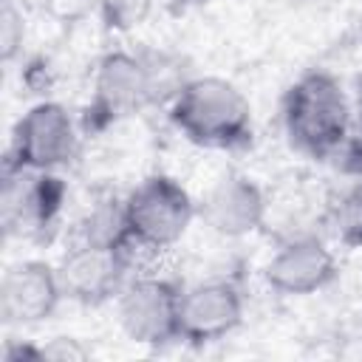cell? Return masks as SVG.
<instances>
[{
	"label": "cell",
	"instance_id": "obj_1",
	"mask_svg": "<svg viewBox=\"0 0 362 362\" xmlns=\"http://www.w3.org/2000/svg\"><path fill=\"white\" fill-rule=\"evenodd\" d=\"M173 127L198 147L238 150L252 141V105L221 76L187 79L170 99Z\"/></svg>",
	"mask_w": 362,
	"mask_h": 362
},
{
	"label": "cell",
	"instance_id": "obj_2",
	"mask_svg": "<svg viewBox=\"0 0 362 362\" xmlns=\"http://www.w3.org/2000/svg\"><path fill=\"white\" fill-rule=\"evenodd\" d=\"M283 127L300 153L328 158L351 133V105L337 76L328 71L303 74L283 99Z\"/></svg>",
	"mask_w": 362,
	"mask_h": 362
},
{
	"label": "cell",
	"instance_id": "obj_3",
	"mask_svg": "<svg viewBox=\"0 0 362 362\" xmlns=\"http://www.w3.org/2000/svg\"><path fill=\"white\" fill-rule=\"evenodd\" d=\"M195 215V201L175 178L150 175L122 201V235L161 255L184 238Z\"/></svg>",
	"mask_w": 362,
	"mask_h": 362
},
{
	"label": "cell",
	"instance_id": "obj_4",
	"mask_svg": "<svg viewBox=\"0 0 362 362\" xmlns=\"http://www.w3.org/2000/svg\"><path fill=\"white\" fill-rule=\"evenodd\" d=\"M150 102H156V88L147 59L130 51H110L96 65L93 93L82 127L88 133H99L139 113Z\"/></svg>",
	"mask_w": 362,
	"mask_h": 362
},
{
	"label": "cell",
	"instance_id": "obj_5",
	"mask_svg": "<svg viewBox=\"0 0 362 362\" xmlns=\"http://www.w3.org/2000/svg\"><path fill=\"white\" fill-rule=\"evenodd\" d=\"M76 150L79 133L65 105L37 102L17 119L6 164L20 170L57 173L59 167L74 161Z\"/></svg>",
	"mask_w": 362,
	"mask_h": 362
},
{
	"label": "cell",
	"instance_id": "obj_6",
	"mask_svg": "<svg viewBox=\"0 0 362 362\" xmlns=\"http://www.w3.org/2000/svg\"><path fill=\"white\" fill-rule=\"evenodd\" d=\"M178 283L158 274H136L116 297L119 325L139 345H167L178 339Z\"/></svg>",
	"mask_w": 362,
	"mask_h": 362
},
{
	"label": "cell",
	"instance_id": "obj_7",
	"mask_svg": "<svg viewBox=\"0 0 362 362\" xmlns=\"http://www.w3.org/2000/svg\"><path fill=\"white\" fill-rule=\"evenodd\" d=\"M65 201V184L57 173L3 167V192H0V218L8 235L31 238L45 232Z\"/></svg>",
	"mask_w": 362,
	"mask_h": 362
},
{
	"label": "cell",
	"instance_id": "obj_8",
	"mask_svg": "<svg viewBox=\"0 0 362 362\" xmlns=\"http://www.w3.org/2000/svg\"><path fill=\"white\" fill-rule=\"evenodd\" d=\"M57 274L65 297L82 305H102L119 297V291L130 280V272L119 255L116 240L93 238H82L79 243H74L62 255Z\"/></svg>",
	"mask_w": 362,
	"mask_h": 362
},
{
	"label": "cell",
	"instance_id": "obj_9",
	"mask_svg": "<svg viewBox=\"0 0 362 362\" xmlns=\"http://www.w3.org/2000/svg\"><path fill=\"white\" fill-rule=\"evenodd\" d=\"M243 320V294L232 280H204L181 288L178 339L209 345L232 334Z\"/></svg>",
	"mask_w": 362,
	"mask_h": 362
},
{
	"label": "cell",
	"instance_id": "obj_10",
	"mask_svg": "<svg viewBox=\"0 0 362 362\" xmlns=\"http://www.w3.org/2000/svg\"><path fill=\"white\" fill-rule=\"evenodd\" d=\"M62 297L57 266L45 260H17L0 280V317L6 325H37L57 314Z\"/></svg>",
	"mask_w": 362,
	"mask_h": 362
},
{
	"label": "cell",
	"instance_id": "obj_11",
	"mask_svg": "<svg viewBox=\"0 0 362 362\" xmlns=\"http://www.w3.org/2000/svg\"><path fill=\"white\" fill-rule=\"evenodd\" d=\"M337 277V257L317 235L288 238L263 266L269 288L286 297H305Z\"/></svg>",
	"mask_w": 362,
	"mask_h": 362
},
{
	"label": "cell",
	"instance_id": "obj_12",
	"mask_svg": "<svg viewBox=\"0 0 362 362\" xmlns=\"http://www.w3.org/2000/svg\"><path fill=\"white\" fill-rule=\"evenodd\" d=\"M198 215L221 238H243L263 226L266 221V195L249 178L229 173L223 175L201 201Z\"/></svg>",
	"mask_w": 362,
	"mask_h": 362
},
{
	"label": "cell",
	"instance_id": "obj_13",
	"mask_svg": "<svg viewBox=\"0 0 362 362\" xmlns=\"http://www.w3.org/2000/svg\"><path fill=\"white\" fill-rule=\"evenodd\" d=\"M331 226L345 246H362V178L331 204Z\"/></svg>",
	"mask_w": 362,
	"mask_h": 362
},
{
	"label": "cell",
	"instance_id": "obj_14",
	"mask_svg": "<svg viewBox=\"0 0 362 362\" xmlns=\"http://www.w3.org/2000/svg\"><path fill=\"white\" fill-rule=\"evenodd\" d=\"M96 3H99V17L110 31L139 28L156 6V0H96Z\"/></svg>",
	"mask_w": 362,
	"mask_h": 362
},
{
	"label": "cell",
	"instance_id": "obj_15",
	"mask_svg": "<svg viewBox=\"0 0 362 362\" xmlns=\"http://www.w3.org/2000/svg\"><path fill=\"white\" fill-rule=\"evenodd\" d=\"M25 40V20L14 0H3L0 8V57L3 62H11L23 51Z\"/></svg>",
	"mask_w": 362,
	"mask_h": 362
},
{
	"label": "cell",
	"instance_id": "obj_16",
	"mask_svg": "<svg viewBox=\"0 0 362 362\" xmlns=\"http://www.w3.org/2000/svg\"><path fill=\"white\" fill-rule=\"evenodd\" d=\"M82 356H85V348H79L76 339H68V337H59L42 348V359H82Z\"/></svg>",
	"mask_w": 362,
	"mask_h": 362
},
{
	"label": "cell",
	"instance_id": "obj_17",
	"mask_svg": "<svg viewBox=\"0 0 362 362\" xmlns=\"http://www.w3.org/2000/svg\"><path fill=\"white\" fill-rule=\"evenodd\" d=\"M178 3H184V6H198V3H206V0H178Z\"/></svg>",
	"mask_w": 362,
	"mask_h": 362
}]
</instances>
